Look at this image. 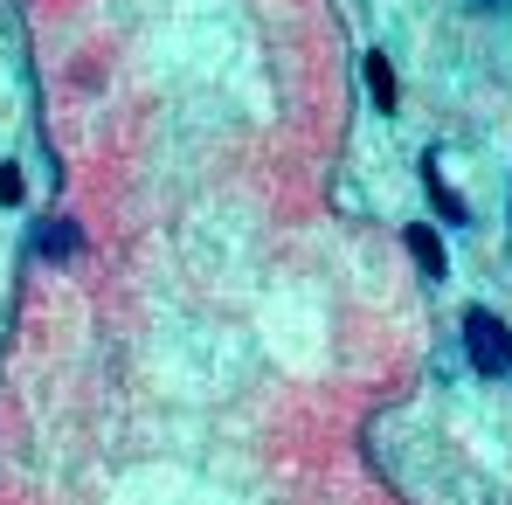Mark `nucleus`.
<instances>
[{"instance_id":"2","label":"nucleus","mask_w":512,"mask_h":505,"mask_svg":"<svg viewBox=\"0 0 512 505\" xmlns=\"http://www.w3.org/2000/svg\"><path fill=\"white\" fill-rule=\"evenodd\" d=\"M367 90L381 111H395V77H388V56H367Z\"/></svg>"},{"instance_id":"3","label":"nucleus","mask_w":512,"mask_h":505,"mask_svg":"<svg viewBox=\"0 0 512 505\" xmlns=\"http://www.w3.org/2000/svg\"><path fill=\"white\" fill-rule=\"evenodd\" d=\"M409 250H416V263H423L429 277H443V243H436L429 229H409Z\"/></svg>"},{"instance_id":"5","label":"nucleus","mask_w":512,"mask_h":505,"mask_svg":"<svg viewBox=\"0 0 512 505\" xmlns=\"http://www.w3.org/2000/svg\"><path fill=\"white\" fill-rule=\"evenodd\" d=\"M478 7H499V0H478Z\"/></svg>"},{"instance_id":"4","label":"nucleus","mask_w":512,"mask_h":505,"mask_svg":"<svg viewBox=\"0 0 512 505\" xmlns=\"http://www.w3.org/2000/svg\"><path fill=\"white\" fill-rule=\"evenodd\" d=\"M42 250H49V256H63V250H77V229H49V236H42Z\"/></svg>"},{"instance_id":"1","label":"nucleus","mask_w":512,"mask_h":505,"mask_svg":"<svg viewBox=\"0 0 512 505\" xmlns=\"http://www.w3.org/2000/svg\"><path fill=\"white\" fill-rule=\"evenodd\" d=\"M464 346H471V367L492 374V381L512 367V339H506V326H499L492 312H464Z\"/></svg>"}]
</instances>
